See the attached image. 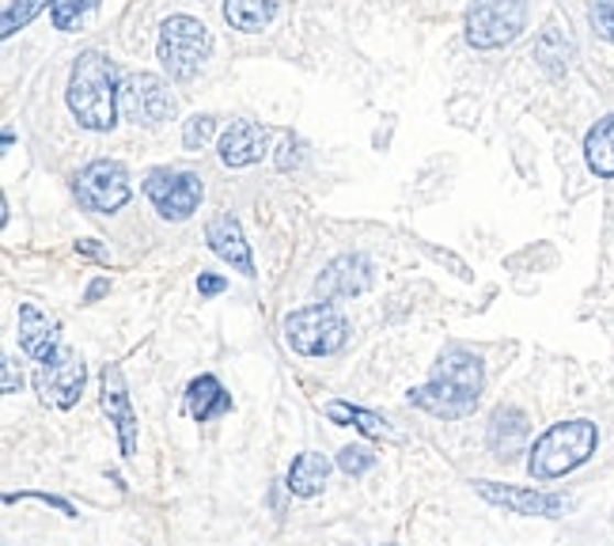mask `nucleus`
I'll return each mask as SVG.
<instances>
[{
	"instance_id": "nucleus-1",
	"label": "nucleus",
	"mask_w": 614,
	"mask_h": 546,
	"mask_svg": "<svg viewBox=\"0 0 614 546\" xmlns=\"http://www.w3.org/2000/svg\"><path fill=\"white\" fill-rule=\"evenodd\" d=\"M482 387H485L482 361L474 353H467L463 346H451L432 364L429 380L409 391V403L421 406L432 417H467L478 406V398H482Z\"/></svg>"
},
{
	"instance_id": "nucleus-2",
	"label": "nucleus",
	"mask_w": 614,
	"mask_h": 546,
	"mask_svg": "<svg viewBox=\"0 0 614 546\" xmlns=\"http://www.w3.org/2000/svg\"><path fill=\"white\" fill-rule=\"evenodd\" d=\"M122 88H118V73L110 65V57H102L99 50L76 57L73 76H68V110L73 118L91 133L114 130L118 110H122Z\"/></svg>"
},
{
	"instance_id": "nucleus-3",
	"label": "nucleus",
	"mask_w": 614,
	"mask_h": 546,
	"mask_svg": "<svg viewBox=\"0 0 614 546\" xmlns=\"http://www.w3.org/2000/svg\"><path fill=\"white\" fill-rule=\"evenodd\" d=\"M595 444H600L595 422H588V417L558 422L531 444V451H527V456H531L527 459V471H531V478H539V482L566 478L595 456Z\"/></svg>"
},
{
	"instance_id": "nucleus-4",
	"label": "nucleus",
	"mask_w": 614,
	"mask_h": 546,
	"mask_svg": "<svg viewBox=\"0 0 614 546\" xmlns=\"http://www.w3.org/2000/svg\"><path fill=\"white\" fill-rule=\"evenodd\" d=\"M285 338L296 353L304 357H330L346 346L349 338V323L338 307H330L327 301L300 307V312L285 315Z\"/></svg>"
},
{
	"instance_id": "nucleus-5",
	"label": "nucleus",
	"mask_w": 614,
	"mask_h": 546,
	"mask_svg": "<svg viewBox=\"0 0 614 546\" xmlns=\"http://www.w3.org/2000/svg\"><path fill=\"white\" fill-rule=\"evenodd\" d=\"M209 50H212L209 31L194 15H171L160 28V62L171 73V80L178 84L194 80L198 68L205 65V57H209Z\"/></svg>"
},
{
	"instance_id": "nucleus-6",
	"label": "nucleus",
	"mask_w": 614,
	"mask_h": 546,
	"mask_svg": "<svg viewBox=\"0 0 614 546\" xmlns=\"http://www.w3.org/2000/svg\"><path fill=\"white\" fill-rule=\"evenodd\" d=\"M527 23V0H474L467 12V42L474 50H497L519 39Z\"/></svg>"
},
{
	"instance_id": "nucleus-7",
	"label": "nucleus",
	"mask_w": 614,
	"mask_h": 546,
	"mask_svg": "<svg viewBox=\"0 0 614 546\" xmlns=\"http://www.w3.org/2000/svg\"><path fill=\"white\" fill-rule=\"evenodd\" d=\"M144 194L164 220H190L201 205V178L194 171L160 167L144 178Z\"/></svg>"
},
{
	"instance_id": "nucleus-8",
	"label": "nucleus",
	"mask_w": 614,
	"mask_h": 546,
	"mask_svg": "<svg viewBox=\"0 0 614 546\" xmlns=\"http://www.w3.org/2000/svg\"><path fill=\"white\" fill-rule=\"evenodd\" d=\"M130 194V175L114 160H96L76 175V198L88 212H118Z\"/></svg>"
},
{
	"instance_id": "nucleus-9",
	"label": "nucleus",
	"mask_w": 614,
	"mask_h": 546,
	"mask_svg": "<svg viewBox=\"0 0 614 546\" xmlns=\"http://www.w3.org/2000/svg\"><path fill=\"white\" fill-rule=\"evenodd\" d=\"M84 380H88V369H84V357L73 353V349H57L50 361L39 364V395L46 406H57V410H68L80 403L84 395Z\"/></svg>"
},
{
	"instance_id": "nucleus-10",
	"label": "nucleus",
	"mask_w": 614,
	"mask_h": 546,
	"mask_svg": "<svg viewBox=\"0 0 614 546\" xmlns=\"http://www.w3.org/2000/svg\"><path fill=\"white\" fill-rule=\"evenodd\" d=\"M122 114L136 125H160L175 114V96L160 76L152 73H133L130 80L122 84Z\"/></svg>"
},
{
	"instance_id": "nucleus-11",
	"label": "nucleus",
	"mask_w": 614,
	"mask_h": 546,
	"mask_svg": "<svg viewBox=\"0 0 614 546\" xmlns=\"http://www.w3.org/2000/svg\"><path fill=\"white\" fill-rule=\"evenodd\" d=\"M474 490L482 493L490 505H501L508 512H516V516H561V512L569 509V501L561 498V493H542V490H531V485H501V482H474Z\"/></svg>"
},
{
	"instance_id": "nucleus-12",
	"label": "nucleus",
	"mask_w": 614,
	"mask_h": 546,
	"mask_svg": "<svg viewBox=\"0 0 614 546\" xmlns=\"http://www.w3.org/2000/svg\"><path fill=\"white\" fill-rule=\"evenodd\" d=\"M372 285V262L364 254H341V259L330 262L327 270L315 281V296L327 304L346 301V296H357Z\"/></svg>"
},
{
	"instance_id": "nucleus-13",
	"label": "nucleus",
	"mask_w": 614,
	"mask_h": 546,
	"mask_svg": "<svg viewBox=\"0 0 614 546\" xmlns=\"http://www.w3.org/2000/svg\"><path fill=\"white\" fill-rule=\"evenodd\" d=\"M99 395H102V410H107L110 425H114L118 437H122V456L130 459L136 451V417H133L130 391H125V380H122V369H118V364H107V369H102Z\"/></svg>"
},
{
	"instance_id": "nucleus-14",
	"label": "nucleus",
	"mask_w": 614,
	"mask_h": 546,
	"mask_svg": "<svg viewBox=\"0 0 614 546\" xmlns=\"http://www.w3.org/2000/svg\"><path fill=\"white\" fill-rule=\"evenodd\" d=\"M205 243L212 247L217 259H224L228 266L239 270L243 277H254L251 247H246V236H243V228H239V220L232 217V212H220V217L209 220V228H205Z\"/></svg>"
},
{
	"instance_id": "nucleus-15",
	"label": "nucleus",
	"mask_w": 614,
	"mask_h": 546,
	"mask_svg": "<svg viewBox=\"0 0 614 546\" xmlns=\"http://www.w3.org/2000/svg\"><path fill=\"white\" fill-rule=\"evenodd\" d=\"M20 349L31 361H50L62 349V327L34 304H20Z\"/></svg>"
},
{
	"instance_id": "nucleus-16",
	"label": "nucleus",
	"mask_w": 614,
	"mask_h": 546,
	"mask_svg": "<svg viewBox=\"0 0 614 546\" xmlns=\"http://www.w3.org/2000/svg\"><path fill=\"white\" fill-rule=\"evenodd\" d=\"M527 437H531V425H527V414L516 406H501L493 410L490 417V451L497 459H516L524 451Z\"/></svg>"
},
{
	"instance_id": "nucleus-17",
	"label": "nucleus",
	"mask_w": 614,
	"mask_h": 546,
	"mask_svg": "<svg viewBox=\"0 0 614 546\" xmlns=\"http://www.w3.org/2000/svg\"><path fill=\"white\" fill-rule=\"evenodd\" d=\"M270 149V133L254 122H232V130L220 136V160L228 167H246L259 164Z\"/></svg>"
},
{
	"instance_id": "nucleus-18",
	"label": "nucleus",
	"mask_w": 614,
	"mask_h": 546,
	"mask_svg": "<svg viewBox=\"0 0 614 546\" xmlns=\"http://www.w3.org/2000/svg\"><path fill=\"white\" fill-rule=\"evenodd\" d=\"M232 410V395H224V387L217 383V375H198V380H190V387H186V414L194 417V422H212V417L228 414Z\"/></svg>"
},
{
	"instance_id": "nucleus-19",
	"label": "nucleus",
	"mask_w": 614,
	"mask_h": 546,
	"mask_svg": "<svg viewBox=\"0 0 614 546\" xmlns=\"http://www.w3.org/2000/svg\"><path fill=\"white\" fill-rule=\"evenodd\" d=\"M330 478V459L319 456V451H304V456L293 459V467H288V493H296V498H315V493L327 485Z\"/></svg>"
},
{
	"instance_id": "nucleus-20",
	"label": "nucleus",
	"mask_w": 614,
	"mask_h": 546,
	"mask_svg": "<svg viewBox=\"0 0 614 546\" xmlns=\"http://www.w3.org/2000/svg\"><path fill=\"white\" fill-rule=\"evenodd\" d=\"M584 160L592 167V175L614 178V114L600 118L584 136Z\"/></svg>"
},
{
	"instance_id": "nucleus-21",
	"label": "nucleus",
	"mask_w": 614,
	"mask_h": 546,
	"mask_svg": "<svg viewBox=\"0 0 614 546\" xmlns=\"http://www.w3.org/2000/svg\"><path fill=\"white\" fill-rule=\"evenodd\" d=\"M281 0H224V20L232 23L235 31H262L270 28V20L277 15Z\"/></svg>"
},
{
	"instance_id": "nucleus-22",
	"label": "nucleus",
	"mask_w": 614,
	"mask_h": 546,
	"mask_svg": "<svg viewBox=\"0 0 614 546\" xmlns=\"http://www.w3.org/2000/svg\"><path fill=\"white\" fill-rule=\"evenodd\" d=\"M327 417L338 425H357V429L364 433V437H375V440H398V433L391 429L387 422H383L380 414H372V410H361V406H349V403H327Z\"/></svg>"
},
{
	"instance_id": "nucleus-23",
	"label": "nucleus",
	"mask_w": 614,
	"mask_h": 546,
	"mask_svg": "<svg viewBox=\"0 0 614 546\" xmlns=\"http://www.w3.org/2000/svg\"><path fill=\"white\" fill-rule=\"evenodd\" d=\"M535 57H539V65L550 76H561L569 68V62H573V42L566 39L561 28H546L539 34V42H535Z\"/></svg>"
},
{
	"instance_id": "nucleus-24",
	"label": "nucleus",
	"mask_w": 614,
	"mask_h": 546,
	"mask_svg": "<svg viewBox=\"0 0 614 546\" xmlns=\"http://www.w3.org/2000/svg\"><path fill=\"white\" fill-rule=\"evenodd\" d=\"M46 4H54V0H12V4L4 8V23H0V34H4V39H12V34L20 31V28H28V23Z\"/></svg>"
},
{
	"instance_id": "nucleus-25",
	"label": "nucleus",
	"mask_w": 614,
	"mask_h": 546,
	"mask_svg": "<svg viewBox=\"0 0 614 546\" xmlns=\"http://www.w3.org/2000/svg\"><path fill=\"white\" fill-rule=\"evenodd\" d=\"M96 4H99V0H54V4H50V15H54V28H57V31L80 28V20H84V15H88Z\"/></svg>"
},
{
	"instance_id": "nucleus-26",
	"label": "nucleus",
	"mask_w": 614,
	"mask_h": 546,
	"mask_svg": "<svg viewBox=\"0 0 614 546\" xmlns=\"http://www.w3.org/2000/svg\"><path fill=\"white\" fill-rule=\"evenodd\" d=\"M212 133H217V118H212V114H194L190 122H186V130H183L186 152H201L205 144L212 141Z\"/></svg>"
},
{
	"instance_id": "nucleus-27",
	"label": "nucleus",
	"mask_w": 614,
	"mask_h": 546,
	"mask_svg": "<svg viewBox=\"0 0 614 546\" xmlns=\"http://www.w3.org/2000/svg\"><path fill=\"white\" fill-rule=\"evenodd\" d=\"M338 467L346 474L361 478L364 471H372L375 467V456H372V448H364V444H349V448L338 451Z\"/></svg>"
},
{
	"instance_id": "nucleus-28",
	"label": "nucleus",
	"mask_w": 614,
	"mask_h": 546,
	"mask_svg": "<svg viewBox=\"0 0 614 546\" xmlns=\"http://www.w3.org/2000/svg\"><path fill=\"white\" fill-rule=\"evenodd\" d=\"M588 15H592L595 34H600L603 42H614V0H592Z\"/></svg>"
},
{
	"instance_id": "nucleus-29",
	"label": "nucleus",
	"mask_w": 614,
	"mask_h": 546,
	"mask_svg": "<svg viewBox=\"0 0 614 546\" xmlns=\"http://www.w3.org/2000/svg\"><path fill=\"white\" fill-rule=\"evenodd\" d=\"M224 288H228V281L217 277V273H201V277H198V293L201 296H217V293H224Z\"/></svg>"
},
{
	"instance_id": "nucleus-30",
	"label": "nucleus",
	"mask_w": 614,
	"mask_h": 546,
	"mask_svg": "<svg viewBox=\"0 0 614 546\" xmlns=\"http://www.w3.org/2000/svg\"><path fill=\"white\" fill-rule=\"evenodd\" d=\"M20 383H23V375L15 372V361H8V357H4V395H15V391H20Z\"/></svg>"
},
{
	"instance_id": "nucleus-31",
	"label": "nucleus",
	"mask_w": 614,
	"mask_h": 546,
	"mask_svg": "<svg viewBox=\"0 0 614 546\" xmlns=\"http://www.w3.org/2000/svg\"><path fill=\"white\" fill-rule=\"evenodd\" d=\"M107 288H110V281H102V277H99V281H91V285H88V296H84V301H88V304H96L99 296L107 293Z\"/></svg>"
}]
</instances>
